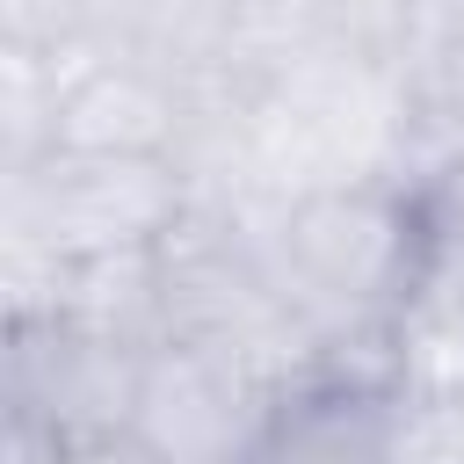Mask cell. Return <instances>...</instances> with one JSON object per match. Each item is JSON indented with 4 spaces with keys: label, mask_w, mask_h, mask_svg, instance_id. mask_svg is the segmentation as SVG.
<instances>
[{
    "label": "cell",
    "mask_w": 464,
    "mask_h": 464,
    "mask_svg": "<svg viewBox=\"0 0 464 464\" xmlns=\"http://www.w3.org/2000/svg\"><path fill=\"white\" fill-rule=\"evenodd\" d=\"M261 254L319 348V377L392 384V334L413 304V203L406 181L319 188L261 203Z\"/></svg>",
    "instance_id": "6da1fadb"
},
{
    "label": "cell",
    "mask_w": 464,
    "mask_h": 464,
    "mask_svg": "<svg viewBox=\"0 0 464 464\" xmlns=\"http://www.w3.org/2000/svg\"><path fill=\"white\" fill-rule=\"evenodd\" d=\"M413 130L392 58H312L246 102V203L406 181Z\"/></svg>",
    "instance_id": "7a4b0ae2"
},
{
    "label": "cell",
    "mask_w": 464,
    "mask_h": 464,
    "mask_svg": "<svg viewBox=\"0 0 464 464\" xmlns=\"http://www.w3.org/2000/svg\"><path fill=\"white\" fill-rule=\"evenodd\" d=\"M152 261H160V341L225 348L290 384L319 377V348L297 326V312L261 254V203L196 196Z\"/></svg>",
    "instance_id": "3957f363"
},
{
    "label": "cell",
    "mask_w": 464,
    "mask_h": 464,
    "mask_svg": "<svg viewBox=\"0 0 464 464\" xmlns=\"http://www.w3.org/2000/svg\"><path fill=\"white\" fill-rule=\"evenodd\" d=\"M196 203L167 152H87L51 145L29 167H0V239L44 246L58 261L145 254Z\"/></svg>",
    "instance_id": "277c9868"
},
{
    "label": "cell",
    "mask_w": 464,
    "mask_h": 464,
    "mask_svg": "<svg viewBox=\"0 0 464 464\" xmlns=\"http://www.w3.org/2000/svg\"><path fill=\"white\" fill-rule=\"evenodd\" d=\"M152 341L87 326V319H0V420L87 450L130 435L138 377Z\"/></svg>",
    "instance_id": "5b68a950"
},
{
    "label": "cell",
    "mask_w": 464,
    "mask_h": 464,
    "mask_svg": "<svg viewBox=\"0 0 464 464\" xmlns=\"http://www.w3.org/2000/svg\"><path fill=\"white\" fill-rule=\"evenodd\" d=\"M290 392H297L290 377L246 355L196 348V341H152L138 406H130V442L152 464H261Z\"/></svg>",
    "instance_id": "8992f818"
},
{
    "label": "cell",
    "mask_w": 464,
    "mask_h": 464,
    "mask_svg": "<svg viewBox=\"0 0 464 464\" xmlns=\"http://www.w3.org/2000/svg\"><path fill=\"white\" fill-rule=\"evenodd\" d=\"M196 72H174L160 58H138L123 44L102 51H58V138L87 152H167L181 145Z\"/></svg>",
    "instance_id": "52a82bcc"
},
{
    "label": "cell",
    "mask_w": 464,
    "mask_h": 464,
    "mask_svg": "<svg viewBox=\"0 0 464 464\" xmlns=\"http://www.w3.org/2000/svg\"><path fill=\"white\" fill-rule=\"evenodd\" d=\"M420 0H239L218 72L268 87L312 58H392L406 51Z\"/></svg>",
    "instance_id": "ba28073f"
},
{
    "label": "cell",
    "mask_w": 464,
    "mask_h": 464,
    "mask_svg": "<svg viewBox=\"0 0 464 464\" xmlns=\"http://www.w3.org/2000/svg\"><path fill=\"white\" fill-rule=\"evenodd\" d=\"M261 464H392V384L370 377L297 384Z\"/></svg>",
    "instance_id": "9c48e42d"
},
{
    "label": "cell",
    "mask_w": 464,
    "mask_h": 464,
    "mask_svg": "<svg viewBox=\"0 0 464 464\" xmlns=\"http://www.w3.org/2000/svg\"><path fill=\"white\" fill-rule=\"evenodd\" d=\"M399 94H406V130H413V167L428 160H464V14H420L406 51H399Z\"/></svg>",
    "instance_id": "30bf717a"
},
{
    "label": "cell",
    "mask_w": 464,
    "mask_h": 464,
    "mask_svg": "<svg viewBox=\"0 0 464 464\" xmlns=\"http://www.w3.org/2000/svg\"><path fill=\"white\" fill-rule=\"evenodd\" d=\"M406 203H413V297L464 312V160L413 167Z\"/></svg>",
    "instance_id": "8fae6325"
},
{
    "label": "cell",
    "mask_w": 464,
    "mask_h": 464,
    "mask_svg": "<svg viewBox=\"0 0 464 464\" xmlns=\"http://www.w3.org/2000/svg\"><path fill=\"white\" fill-rule=\"evenodd\" d=\"M232 14H239V0H130L116 44L138 58H160L174 72H218Z\"/></svg>",
    "instance_id": "7c38bea8"
},
{
    "label": "cell",
    "mask_w": 464,
    "mask_h": 464,
    "mask_svg": "<svg viewBox=\"0 0 464 464\" xmlns=\"http://www.w3.org/2000/svg\"><path fill=\"white\" fill-rule=\"evenodd\" d=\"M58 138V51L0 44V167H29Z\"/></svg>",
    "instance_id": "4fadbf2b"
},
{
    "label": "cell",
    "mask_w": 464,
    "mask_h": 464,
    "mask_svg": "<svg viewBox=\"0 0 464 464\" xmlns=\"http://www.w3.org/2000/svg\"><path fill=\"white\" fill-rule=\"evenodd\" d=\"M130 0H0V44L36 51H102L116 44Z\"/></svg>",
    "instance_id": "5bb4252c"
},
{
    "label": "cell",
    "mask_w": 464,
    "mask_h": 464,
    "mask_svg": "<svg viewBox=\"0 0 464 464\" xmlns=\"http://www.w3.org/2000/svg\"><path fill=\"white\" fill-rule=\"evenodd\" d=\"M392 464H464V392H392Z\"/></svg>",
    "instance_id": "9a60e30c"
},
{
    "label": "cell",
    "mask_w": 464,
    "mask_h": 464,
    "mask_svg": "<svg viewBox=\"0 0 464 464\" xmlns=\"http://www.w3.org/2000/svg\"><path fill=\"white\" fill-rule=\"evenodd\" d=\"M58 464H152L130 435H116V442H87V450H65Z\"/></svg>",
    "instance_id": "2e32d148"
},
{
    "label": "cell",
    "mask_w": 464,
    "mask_h": 464,
    "mask_svg": "<svg viewBox=\"0 0 464 464\" xmlns=\"http://www.w3.org/2000/svg\"><path fill=\"white\" fill-rule=\"evenodd\" d=\"M420 14H464V0H420Z\"/></svg>",
    "instance_id": "e0dca14e"
}]
</instances>
